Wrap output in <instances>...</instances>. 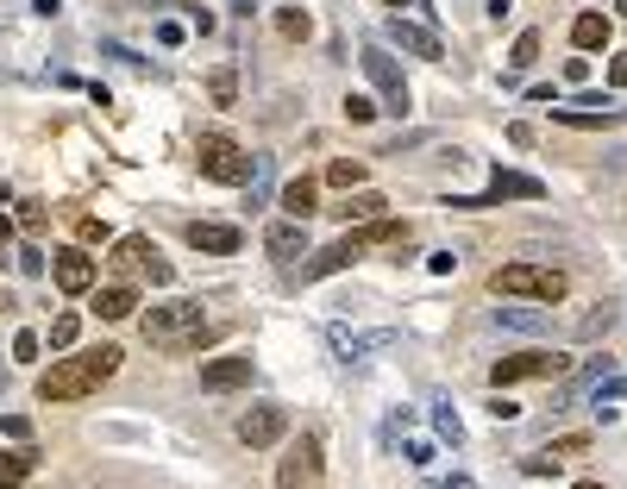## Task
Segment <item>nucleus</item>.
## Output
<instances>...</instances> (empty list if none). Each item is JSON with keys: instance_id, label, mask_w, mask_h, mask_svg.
Wrapping results in <instances>:
<instances>
[{"instance_id": "a18cd8bd", "label": "nucleus", "mask_w": 627, "mask_h": 489, "mask_svg": "<svg viewBox=\"0 0 627 489\" xmlns=\"http://www.w3.org/2000/svg\"><path fill=\"white\" fill-rule=\"evenodd\" d=\"M414 145H427V132H402V138H396V145H389L383 157H402V151H414Z\"/></svg>"}, {"instance_id": "13d9d810", "label": "nucleus", "mask_w": 627, "mask_h": 489, "mask_svg": "<svg viewBox=\"0 0 627 489\" xmlns=\"http://www.w3.org/2000/svg\"><path fill=\"white\" fill-rule=\"evenodd\" d=\"M145 7H151V0H145Z\"/></svg>"}, {"instance_id": "4be33fe9", "label": "nucleus", "mask_w": 627, "mask_h": 489, "mask_svg": "<svg viewBox=\"0 0 627 489\" xmlns=\"http://www.w3.org/2000/svg\"><path fill=\"white\" fill-rule=\"evenodd\" d=\"M383 207H389V201H383L377 189H358V195H345L333 214H339L345 226H364V220H383Z\"/></svg>"}, {"instance_id": "c03bdc74", "label": "nucleus", "mask_w": 627, "mask_h": 489, "mask_svg": "<svg viewBox=\"0 0 627 489\" xmlns=\"http://www.w3.org/2000/svg\"><path fill=\"white\" fill-rule=\"evenodd\" d=\"M19 226H26V232H44V207L26 201V207H19Z\"/></svg>"}, {"instance_id": "bb28decb", "label": "nucleus", "mask_w": 627, "mask_h": 489, "mask_svg": "<svg viewBox=\"0 0 627 489\" xmlns=\"http://www.w3.org/2000/svg\"><path fill=\"white\" fill-rule=\"evenodd\" d=\"M609 326H615V308H609V301H596L590 314H577V326H571V333L590 345V339H602V333H609Z\"/></svg>"}, {"instance_id": "5fc2aeb1", "label": "nucleus", "mask_w": 627, "mask_h": 489, "mask_svg": "<svg viewBox=\"0 0 627 489\" xmlns=\"http://www.w3.org/2000/svg\"><path fill=\"white\" fill-rule=\"evenodd\" d=\"M251 7H258V0H232V13H251Z\"/></svg>"}, {"instance_id": "2f4dec72", "label": "nucleus", "mask_w": 627, "mask_h": 489, "mask_svg": "<svg viewBox=\"0 0 627 489\" xmlns=\"http://www.w3.org/2000/svg\"><path fill=\"white\" fill-rule=\"evenodd\" d=\"M76 333H82V314H57V320H51V352H69V345H76Z\"/></svg>"}, {"instance_id": "e433bc0d", "label": "nucleus", "mask_w": 627, "mask_h": 489, "mask_svg": "<svg viewBox=\"0 0 627 489\" xmlns=\"http://www.w3.org/2000/svg\"><path fill=\"white\" fill-rule=\"evenodd\" d=\"M0 433H7L13 446H26V439H32V421H26V414H0Z\"/></svg>"}, {"instance_id": "412c9836", "label": "nucleus", "mask_w": 627, "mask_h": 489, "mask_svg": "<svg viewBox=\"0 0 627 489\" xmlns=\"http://www.w3.org/2000/svg\"><path fill=\"white\" fill-rule=\"evenodd\" d=\"M95 314H101V320H132V314H138V289H132V283H107V289L95 295Z\"/></svg>"}, {"instance_id": "2eb2a0df", "label": "nucleus", "mask_w": 627, "mask_h": 489, "mask_svg": "<svg viewBox=\"0 0 627 489\" xmlns=\"http://www.w3.org/2000/svg\"><path fill=\"white\" fill-rule=\"evenodd\" d=\"M345 239L358 245V258H364V251H377V245L402 251V245H408V220H364L358 232H345Z\"/></svg>"}, {"instance_id": "4468645a", "label": "nucleus", "mask_w": 627, "mask_h": 489, "mask_svg": "<svg viewBox=\"0 0 627 489\" xmlns=\"http://www.w3.org/2000/svg\"><path fill=\"white\" fill-rule=\"evenodd\" d=\"M264 251L270 258H283V264H295V258H308V220H270V232H264Z\"/></svg>"}, {"instance_id": "1a4fd4ad", "label": "nucleus", "mask_w": 627, "mask_h": 489, "mask_svg": "<svg viewBox=\"0 0 627 489\" xmlns=\"http://www.w3.org/2000/svg\"><path fill=\"white\" fill-rule=\"evenodd\" d=\"M283 433H289V408H283V402H258V408H245V414H239V439H245L251 452L276 446Z\"/></svg>"}, {"instance_id": "58836bf2", "label": "nucleus", "mask_w": 627, "mask_h": 489, "mask_svg": "<svg viewBox=\"0 0 627 489\" xmlns=\"http://www.w3.org/2000/svg\"><path fill=\"white\" fill-rule=\"evenodd\" d=\"M76 239H82V245H101V239H107V226H101L95 214H82V220H76Z\"/></svg>"}, {"instance_id": "39448f33", "label": "nucleus", "mask_w": 627, "mask_h": 489, "mask_svg": "<svg viewBox=\"0 0 627 489\" xmlns=\"http://www.w3.org/2000/svg\"><path fill=\"white\" fill-rule=\"evenodd\" d=\"M364 76L377 82V95H383V113H408L414 95H408V82H402V69H396V51L377 38V44H364Z\"/></svg>"}, {"instance_id": "dca6fc26", "label": "nucleus", "mask_w": 627, "mask_h": 489, "mask_svg": "<svg viewBox=\"0 0 627 489\" xmlns=\"http://www.w3.org/2000/svg\"><path fill=\"white\" fill-rule=\"evenodd\" d=\"M189 245L195 251H214V258H232L245 239H239V226H226V220H195L189 226Z\"/></svg>"}, {"instance_id": "8fccbe9b", "label": "nucleus", "mask_w": 627, "mask_h": 489, "mask_svg": "<svg viewBox=\"0 0 627 489\" xmlns=\"http://www.w3.org/2000/svg\"><path fill=\"white\" fill-rule=\"evenodd\" d=\"M609 82H615V88H627V57H615V63H609Z\"/></svg>"}, {"instance_id": "de8ad7c7", "label": "nucleus", "mask_w": 627, "mask_h": 489, "mask_svg": "<svg viewBox=\"0 0 627 489\" xmlns=\"http://www.w3.org/2000/svg\"><path fill=\"white\" fill-rule=\"evenodd\" d=\"M19 270H26V276H44V258H38V251L26 245V251H19Z\"/></svg>"}, {"instance_id": "864d4df0", "label": "nucleus", "mask_w": 627, "mask_h": 489, "mask_svg": "<svg viewBox=\"0 0 627 489\" xmlns=\"http://www.w3.org/2000/svg\"><path fill=\"white\" fill-rule=\"evenodd\" d=\"M7 239H13V226H7V214H0V251H7Z\"/></svg>"}, {"instance_id": "09e8293b", "label": "nucleus", "mask_w": 627, "mask_h": 489, "mask_svg": "<svg viewBox=\"0 0 627 489\" xmlns=\"http://www.w3.org/2000/svg\"><path fill=\"white\" fill-rule=\"evenodd\" d=\"M383 7H396V13H408V7H421V13L433 19V7H427V0H383Z\"/></svg>"}, {"instance_id": "9b49d317", "label": "nucleus", "mask_w": 627, "mask_h": 489, "mask_svg": "<svg viewBox=\"0 0 627 489\" xmlns=\"http://www.w3.org/2000/svg\"><path fill=\"white\" fill-rule=\"evenodd\" d=\"M314 477H320V439L301 433L295 446H289V458L276 464V489H308Z\"/></svg>"}, {"instance_id": "7ed1b4c3", "label": "nucleus", "mask_w": 627, "mask_h": 489, "mask_svg": "<svg viewBox=\"0 0 627 489\" xmlns=\"http://www.w3.org/2000/svg\"><path fill=\"white\" fill-rule=\"evenodd\" d=\"M490 289L496 295H515V301H540V308H552V301H565V270L552 264H502L490 270Z\"/></svg>"}, {"instance_id": "79ce46f5", "label": "nucleus", "mask_w": 627, "mask_h": 489, "mask_svg": "<svg viewBox=\"0 0 627 489\" xmlns=\"http://www.w3.org/2000/svg\"><path fill=\"white\" fill-rule=\"evenodd\" d=\"M490 414H496V421H521V402H508V395L496 389V395H490Z\"/></svg>"}, {"instance_id": "423d86ee", "label": "nucleus", "mask_w": 627, "mask_h": 489, "mask_svg": "<svg viewBox=\"0 0 627 489\" xmlns=\"http://www.w3.org/2000/svg\"><path fill=\"white\" fill-rule=\"evenodd\" d=\"M540 195H546L540 176H527V170H496L483 195H446V207H502V201H540Z\"/></svg>"}, {"instance_id": "c9c22d12", "label": "nucleus", "mask_w": 627, "mask_h": 489, "mask_svg": "<svg viewBox=\"0 0 627 489\" xmlns=\"http://www.w3.org/2000/svg\"><path fill=\"white\" fill-rule=\"evenodd\" d=\"M377 101H370V95H345V120H352V126H370V120H377Z\"/></svg>"}, {"instance_id": "9d476101", "label": "nucleus", "mask_w": 627, "mask_h": 489, "mask_svg": "<svg viewBox=\"0 0 627 489\" xmlns=\"http://www.w3.org/2000/svg\"><path fill=\"white\" fill-rule=\"evenodd\" d=\"M51 276H57V289H63V295H88V289H95V283H101V264H95V258H88V251H82V245H69V251H57V264H51Z\"/></svg>"}, {"instance_id": "393cba45", "label": "nucleus", "mask_w": 627, "mask_h": 489, "mask_svg": "<svg viewBox=\"0 0 627 489\" xmlns=\"http://www.w3.org/2000/svg\"><path fill=\"white\" fill-rule=\"evenodd\" d=\"M151 251H157V245L145 239V232H126V239H113V258H107V264H113V270H145Z\"/></svg>"}, {"instance_id": "473e14b6", "label": "nucleus", "mask_w": 627, "mask_h": 489, "mask_svg": "<svg viewBox=\"0 0 627 489\" xmlns=\"http://www.w3.org/2000/svg\"><path fill=\"white\" fill-rule=\"evenodd\" d=\"M276 32H283V38H308V32H314V19L301 13V7H283V13H276Z\"/></svg>"}, {"instance_id": "f03ea898", "label": "nucleus", "mask_w": 627, "mask_h": 489, "mask_svg": "<svg viewBox=\"0 0 627 489\" xmlns=\"http://www.w3.org/2000/svg\"><path fill=\"white\" fill-rule=\"evenodd\" d=\"M145 339L164 345V352H201L214 339V326L201 320V301H164V308L145 314Z\"/></svg>"}, {"instance_id": "cd10ccee", "label": "nucleus", "mask_w": 627, "mask_h": 489, "mask_svg": "<svg viewBox=\"0 0 627 489\" xmlns=\"http://www.w3.org/2000/svg\"><path fill=\"white\" fill-rule=\"evenodd\" d=\"M433 427H439L446 446H464V421H458V408L446 402V395H433Z\"/></svg>"}, {"instance_id": "f257e3e1", "label": "nucleus", "mask_w": 627, "mask_h": 489, "mask_svg": "<svg viewBox=\"0 0 627 489\" xmlns=\"http://www.w3.org/2000/svg\"><path fill=\"white\" fill-rule=\"evenodd\" d=\"M120 345H95V352H76V358H57L51 370L38 377V402H82V395H95L113 370H120Z\"/></svg>"}, {"instance_id": "a878e982", "label": "nucleus", "mask_w": 627, "mask_h": 489, "mask_svg": "<svg viewBox=\"0 0 627 489\" xmlns=\"http://www.w3.org/2000/svg\"><path fill=\"white\" fill-rule=\"evenodd\" d=\"M32 446H7V452H0V489H19V483H26L32 477Z\"/></svg>"}, {"instance_id": "ea45409f", "label": "nucleus", "mask_w": 627, "mask_h": 489, "mask_svg": "<svg viewBox=\"0 0 627 489\" xmlns=\"http://www.w3.org/2000/svg\"><path fill=\"white\" fill-rule=\"evenodd\" d=\"M13 358L19 364H38V333H13Z\"/></svg>"}, {"instance_id": "c756f323", "label": "nucleus", "mask_w": 627, "mask_h": 489, "mask_svg": "<svg viewBox=\"0 0 627 489\" xmlns=\"http://www.w3.org/2000/svg\"><path fill=\"white\" fill-rule=\"evenodd\" d=\"M327 182H333V189H345V195H352L358 182H364V157H333V163H327Z\"/></svg>"}, {"instance_id": "603ef678", "label": "nucleus", "mask_w": 627, "mask_h": 489, "mask_svg": "<svg viewBox=\"0 0 627 489\" xmlns=\"http://www.w3.org/2000/svg\"><path fill=\"white\" fill-rule=\"evenodd\" d=\"M439 489H477L471 477H439Z\"/></svg>"}, {"instance_id": "aec40b11", "label": "nucleus", "mask_w": 627, "mask_h": 489, "mask_svg": "<svg viewBox=\"0 0 627 489\" xmlns=\"http://www.w3.org/2000/svg\"><path fill=\"white\" fill-rule=\"evenodd\" d=\"M621 402H627V383L615 377V370L590 383V414H596V421H615V414H621Z\"/></svg>"}, {"instance_id": "72a5a7b5", "label": "nucleus", "mask_w": 627, "mask_h": 489, "mask_svg": "<svg viewBox=\"0 0 627 489\" xmlns=\"http://www.w3.org/2000/svg\"><path fill=\"white\" fill-rule=\"evenodd\" d=\"M508 63H515V69H533V63H540V32H521L515 51H508Z\"/></svg>"}, {"instance_id": "4c0bfd02", "label": "nucleus", "mask_w": 627, "mask_h": 489, "mask_svg": "<svg viewBox=\"0 0 627 489\" xmlns=\"http://www.w3.org/2000/svg\"><path fill=\"white\" fill-rule=\"evenodd\" d=\"M521 471H527V477H559V458H552V452H533V458H521Z\"/></svg>"}, {"instance_id": "f704fd0d", "label": "nucleus", "mask_w": 627, "mask_h": 489, "mask_svg": "<svg viewBox=\"0 0 627 489\" xmlns=\"http://www.w3.org/2000/svg\"><path fill=\"white\" fill-rule=\"evenodd\" d=\"M546 452L559 458V464H565V458H584V452H590V433H565V439H552Z\"/></svg>"}, {"instance_id": "7c9ffc66", "label": "nucleus", "mask_w": 627, "mask_h": 489, "mask_svg": "<svg viewBox=\"0 0 627 489\" xmlns=\"http://www.w3.org/2000/svg\"><path fill=\"white\" fill-rule=\"evenodd\" d=\"M609 370H615V358H609V352H602V358H590V364H584V370H577V377L565 383V402H571V395H584L596 377H609Z\"/></svg>"}, {"instance_id": "a211bd4d", "label": "nucleus", "mask_w": 627, "mask_h": 489, "mask_svg": "<svg viewBox=\"0 0 627 489\" xmlns=\"http://www.w3.org/2000/svg\"><path fill=\"white\" fill-rule=\"evenodd\" d=\"M251 383V358H214V364H201V389H245Z\"/></svg>"}, {"instance_id": "f8f14e48", "label": "nucleus", "mask_w": 627, "mask_h": 489, "mask_svg": "<svg viewBox=\"0 0 627 489\" xmlns=\"http://www.w3.org/2000/svg\"><path fill=\"white\" fill-rule=\"evenodd\" d=\"M552 120H559V126H621L627 107H615L609 95H584V101H571V107H552Z\"/></svg>"}, {"instance_id": "3c124183", "label": "nucleus", "mask_w": 627, "mask_h": 489, "mask_svg": "<svg viewBox=\"0 0 627 489\" xmlns=\"http://www.w3.org/2000/svg\"><path fill=\"white\" fill-rule=\"evenodd\" d=\"M57 7L63 0H32V13H44V19H57Z\"/></svg>"}, {"instance_id": "f3484780", "label": "nucleus", "mask_w": 627, "mask_h": 489, "mask_svg": "<svg viewBox=\"0 0 627 489\" xmlns=\"http://www.w3.org/2000/svg\"><path fill=\"white\" fill-rule=\"evenodd\" d=\"M276 207H283L289 220H314V214H320V189H314V176H295V182H283Z\"/></svg>"}, {"instance_id": "49530a36", "label": "nucleus", "mask_w": 627, "mask_h": 489, "mask_svg": "<svg viewBox=\"0 0 627 489\" xmlns=\"http://www.w3.org/2000/svg\"><path fill=\"white\" fill-rule=\"evenodd\" d=\"M427 270H433V276H452V270H458V258H452V251H433Z\"/></svg>"}, {"instance_id": "6e6d98bb", "label": "nucleus", "mask_w": 627, "mask_h": 489, "mask_svg": "<svg viewBox=\"0 0 627 489\" xmlns=\"http://www.w3.org/2000/svg\"><path fill=\"white\" fill-rule=\"evenodd\" d=\"M577 489H602V483H596V477H584V483H577Z\"/></svg>"}, {"instance_id": "c85d7f7f", "label": "nucleus", "mask_w": 627, "mask_h": 489, "mask_svg": "<svg viewBox=\"0 0 627 489\" xmlns=\"http://www.w3.org/2000/svg\"><path fill=\"white\" fill-rule=\"evenodd\" d=\"M207 95H214V107H232V101H239V69L220 63L214 76H207Z\"/></svg>"}, {"instance_id": "0eeeda50", "label": "nucleus", "mask_w": 627, "mask_h": 489, "mask_svg": "<svg viewBox=\"0 0 627 489\" xmlns=\"http://www.w3.org/2000/svg\"><path fill=\"white\" fill-rule=\"evenodd\" d=\"M571 370V358L565 352H515V358H496V370H490V383L496 389H508V383H533V377H565Z\"/></svg>"}, {"instance_id": "5701e85b", "label": "nucleus", "mask_w": 627, "mask_h": 489, "mask_svg": "<svg viewBox=\"0 0 627 489\" xmlns=\"http://www.w3.org/2000/svg\"><path fill=\"white\" fill-rule=\"evenodd\" d=\"M496 326H508V333H552V314L533 301V308H496Z\"/></svg>"}, {"instance_id": "ddd939ff", "label": "nucleus", "mask_w": 627, "mask_h": 489, "mask_svg": "<svg viewBox=\"0 0 627 489\" xmlns=\"http://www.w3.org/2000/svg\"><path fill=\"white\" fill-rule=\"evenodd\" d=\"M327 339H333L339 358H364V352H389L402 333H396V326H377V333H358V326H327Z\"/></svg>"}, {"instance_id": "6e6552de", "label": "nucleus", "mask_w": 627, "mask_h": 489, "mask_svg": "<svg viewBox=\"0 0 627 489\" xmlns=\"http://www.w3.org/2000/svg\"><path fill=\"white\" fill-rule=\"evenodd\" d=\"M383 44H389V51H402V57H421V63H439V57H446L439 32H433V26H414V19H402V13L383 26Z\"/></svg>"}, {"instance_id": "20e7f679", "label": "nucleus", "mask_w": 627, "mask_h": 489, "mask_svg": "<svg viewBox=\"0 0 627 489\" xmlns=\"http://www.w3.org/2000/svg\"><path fill=\"white\" fill-rule=\"evenodd\" d=\"M195 163H201V176H214V182H251V170H258V157H251L245 145H232L226 132H201L195 138Z\"/></svg>"}, {"instance_id": "a19ab883", "label": "nucleus", "mask_w": 627, "mask_h": 489, "mask_svg": "<svg viewBox=\"0 0 627 489\" xmlns=\"http://www.w3.org/2000/svg\"><path fill=\"white\" fill-rule=\"evenodd\" d=\"M402 452H408V464H414V471H427V464H433V446H427V439H408Z\"/></svg>"}, {"instance_id": "4d7b16f0", "label": "nucleus", "mask_w": 627, "mask_h": 489, "mask_svg": "<svg viewBox=\"0 0 627 489\" xmlns=\"http://www.w3.org/2000/svg\"><path fill=\"white\" fill-rule=\"evenodd\" d=\"M615 7H621V13H627V0H615Z\"/></svg>"}, {"instance_id": "37998d69", "label": "nucleus", "mask_w": 627, "mask_h": 489, "mask_svg": "<svg viewBox=\"0 0 627 489\" xmlns=\"http://www.w3.org/2000/svg\"><path fill=\"white\" fill-rule=\"evenodd\" d=\"M182 38H189V26H176V19H164V26H157V44H170V51H176Z\"/></svg>"}, {"instance_id": "b1692460", "label": "nucleus", "mask_w": 627, "mask_h": 489, "mask_svg": "<svg viewBox=\"0 0 627 489\" xmlns=\"http://www.w3.org/2000/svg\"><path fill=\"white\" fill-rule=\"evenodd\" d=\"M571 44L577 51H609V19L602 13H577L571 19Z\"/></svg>"}, {"instance_id": "6ab92c4d", "label": "nucleus", "mask_w": 627, "mask_h": 489, "mask_svg": "<svg viewBox=\"0 0 627 489\" xmlns=\"http://www.w3.org/2000/svg\"><path fill=\"white\" fill-rule=\"evenodd\" d=\"M345 264H358V245H352V239H339V245H327V251H314V258L301 264V283H320V276H333V270H345Z\"/></svg>"}]
</instances>
